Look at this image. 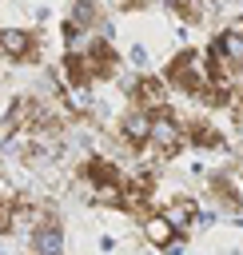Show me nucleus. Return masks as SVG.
Listing matches in <instances>:
<instances>
[{
	"label": "nucleus",
	"mask_w": 243,
	"mask_h": 255,
	"mask_svg": "<svg viewBox=\"0 0 243 255\" xmlns=\"http://www.w3.org/2000/svg\"><path fill=\"white\" fill-rule=\"evenodd\" d=\"M183 147H187V128H183V120H179L171 108L155 112V116H151V143L143 147L147 163H167V159H175Z\"/></svg>",
	"instance_id": "nucleus-1"
},
{
	"label": "nucleus",
	"mask_w": 243,
	"mask_h": 255,
	"mask_svg": "<svg viewBox=\"0 0 243 255\" xmlns=\"http://www.w3.org/2000/svg\"><path fill=\"white\" fill-rule=\"evenodd\" d=\"M167 84L179 88L183 96H203L211 88V72H207V56L199 52H179L171 64H167Z\"/></svg>",
	"instance_id": "nucleus-2"
},
{
	"label": "nucleus",
	"mask_w": 243,
	"mask_h": 255,
	"mask_svg": "<svg viewBox=\"0 0 243 255\" xmlns=\"http://www.w3.org/2000/svg\"><path fill=\"white\" fill-rule=\"evenodd\" d=\"M0 56H4V60H20V64H36V60H40V40H36V32L4 28V32H0Z\"/></svg>",
	"instance_id": "nucleus-3"
},
{
	"label": "nucleus",
	"mask_w": 243,
	"mask_h": 255,
	"mask_svg": "<svg viewBox=\"0 0 243 255\" xmlns=\"http://www.w3.org/2000/svg\"><path fill=\"white\" fill-rule=\"evenodd\" d=\"M131 108H143V112H163V108H171V100H167V80H159V76H139L135 84H131Z\"/></svg>",
	"instance_id": "nucleus-4"
},
{
	"label": "nucleus",
	"mask_w": 243,
	"mask_h": 255,
	"mask_svg": "<svg viewBox=\"0 0 243 255\" xmlns=\"http://www.w3.org/2000/svg\"><path fill=\"white\" fill-rule=\"evenodd\" d=\"M183 128H187V143L191 147H203V151H215V147H223V131L211 124V120H183Z\"/></svg>",
	"instance_id": "nucleus-5"
},
{
	"label": "nucleus",
	"mask_w": 243,
	"mask_h": 255,
	"mask_svg": "<svg viewBox=\"0 0 243 255\" xmlns=\"http://www.w3.org/2000/svg\"><path fill=\"white\" fill-rule=\"evenodd\" d=\"M163 215H167V223L183 235V231H191V227H195V219H199V203H195V199H187V195H175V199L163 207Z\"/></svg>",
	"instance_id": "nucleus-6"
},
{
	"label": "nucleus",
	"mask_w": 243,
	"mask_h": 255,
	"mask_svg": "<svg viewBox=\"0 0 243 255\" xmlns=\"http://www.w3.org/2000/svg\"><path fill=\"white\" fill-rule=\"evenodd\" d=\"M175 235H179V231L167 223V215H163V211H155V215H147V219H143V239H147L151 247H171V243H175Z\"/></svg>",
	"instance_id": "nucleus-7"
},
{
	"label": "nucleus",
	"mask_w": 243,
	"mask_h": 255,
	"mask_svg": "<svg viewBox=\"0 0 243 255\" xmlns=\"http://www.w3.org/2000/svg\"><path fill=\"white\" fill-rule=\"evenodd\" d=\"M80 32H92V28H100L104 24V16H100V4H92V0H80L76 4V20H72Z\"/></svg>",
	"instance_id": "nucleus-8"
},
{
	"label": "nucleus",
	"mask_w": 243,
	"mask_h": 255,
	"mask_svg": "<svg viewBox=\"0 0 243 255\" xmlns=\"http://www.w3.org/2000/svg\"><path fill=\"white\" fill-rule=\"evenodd\" d=\"M108 4H112V8H143L147 0H108Z\"/></svg>",
	"instance_id": "nucleus-9"
}]
</instances>
